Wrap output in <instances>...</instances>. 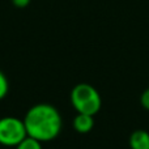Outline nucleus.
Wrapping results in <instances>:
<instances>
[{"label":"nucleus","instance_id":"1","mask_svg":"<svg viewBox=\"0 0 149 149\" xmlns=\"http://www.w3.org/2000/svg\"><path fill=\"white\" fill-rule=\"evenodd\" d=\"M28 136L41 143L54 140L62 131V116L58 109L49 103H38L29 109L24 118Z\"/></svg>","mask_w":149,"mask_h":149},{"label":"nucleus","instance_id":"3","mask_svg":"<svg viewBox=\"0 0 149 149\" xmlns=\"http://www.w3.org/2000/svg\"><path fill=\"white\" fill-rule=\"evenodd\" d=\"M25 137L28 132L24 120L16 116H4L0 119V144L5 147H17Z\"/></svg>","mask_w":149,"mask_h":149},{"label":"nucleus","instance_id":"2","mask_svg":"<svg viewBox=\"0 0 149 149\" xmlns=\"http://www.w3.org/2000/svg\"><path fill=\"white\" fill-rule=\"evenodd\" d=\"M71 102L77 113L93 115L100 111L102 101L94 86L89 84H77L71 92Z\"/></svg>","mask_w":149,"mask_h":149},{"label":"nucleus","instance_id":"8","mask_svg":"<svg viewBox=\"0 0 149 149\" xmlns=\"http://www.w3.org/2000/svg\"><path fill=\"white\" fill-rule=\"evenodd\" d=\"M140 101H141L143 107H144L145 110H149V88H148V89H145L144 92H143Z\"/></svg>","mask_w":149,"mask_h":149},{"label":"nucleus","instance_id":"9","mask_svg":"<svg viewBox=\"0 0 149 149\" xmlns=\"http://www.w3.org/2000/svg\"><path fill=\"white\" fill-rule=\"evenodd\" d=\"M30 1L31 0H12L13 5H15L16 8H25L30 4Z\"/></svg>","mask_w":149,"mask_h":149},{"label":"nucleus","instance_id":"7","mask_svg":"<svg viewBox=\"0 0 149 149\" xmlns=\"http://www.w3.org/2000/svg\"><path fill=\"white\" fill-rule=\"evenodd\" d=\"M8 90H9V82H8V79L4 73L0 71V100L7 95Z\"/></svg>","mask_w":149,"mask_h":149},{"label":"nucleus","instance_id":"5","mask_svg":"<svg viewBox=\"0 0 149 149\" xmlns=\"http://www.w3.org/2000/svg\"><path fill=\"white\" fill-rule=\"evenodd\" d=\"M130 147L132 149H149V132L136 130L130 136Z\"/></svg>","mask_w":149,"mask_h":149},{"label":"nucleus","instance_id":"4","mask_svg":"<svg viewBox=\"0 0 149 149\" xmlns=\"http://www.w3.org/2000/svg\"><path fill=\"white\" fill-rule=\"evenodd\" d=\"M73 127L79 134H88L94 127V116L77 113V115L73 119Z\"/></svg>","mask_w":149,"mask_h":149},{"label":"nucleus","instance_id":"6","mask_svg":"<svg viewBox=\"0 0 149 149\" xmlns=\"http://www.w3.org/2000/svg\"><path fill=\"white\" fill-rule=\"evenodd\" d=\"M16 149H42V143L34 137L28 136L16 147Z\"/></svg>","mask_w":149,"mask_h":149}]
</instances>
